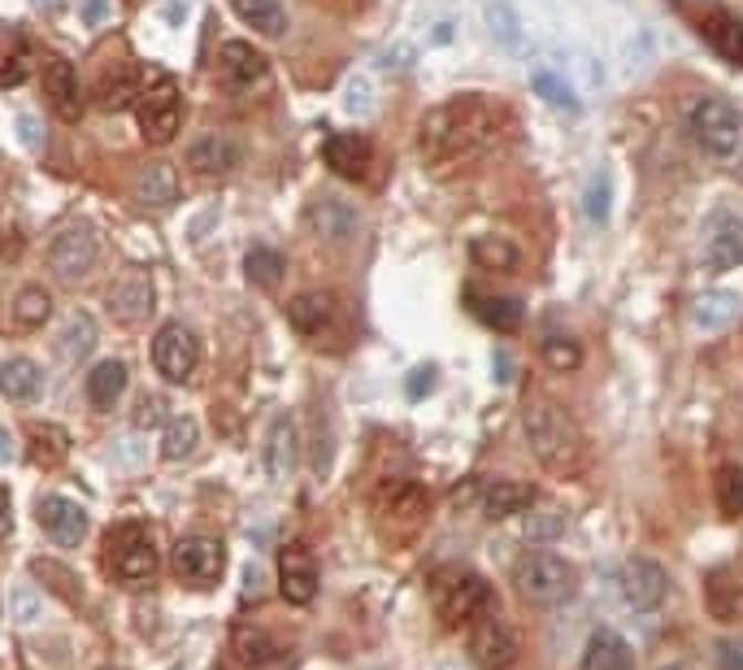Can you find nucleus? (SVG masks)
I'll list each match as a JSON object with an SVG mask.
<instances>
[{"mask_svg": "<svg viewBox=\"0 0 743 670\" xmlns=\"http://www.w3.org/2000/svg\"><path fill=\"white\" fill-rule=\"evenodd\" d=\"M509 122H514V114L501 101H492L483 92H461V96L435 105L422 118V126H417V153L431 166L461 162L469 153H483V148L501 144L509 135Z\"/></svg>", "mask_w": 743, "mask_h": 670, "instance_id": "f257e3e1", "label": "nucleus"}, {"mask_svg": "<svg viewBox=\"0 0 743 670\" xmlns=\"http://www.w3.org/2000/svg\"><path fill=\"white\" fill-rule=\"evenodd\" d=\"M522 431H526V444H530V453L539 457L544 471H553V475H561V480L582 475V466H587V444H582V431L574 426V419L561 410V401H553V396L526 401Z\"/></svg>", "mask_w": 743, "mask_h": 670, "instance_id": "f03ea898", "label": "nucleus"}, {"mask_svg": "<svg viewBox=\"0 0 743 670\" xmlns=\"http://www.w3.org/2000/svg\"><path fill=\"white\" fill-rule=\"evenodd\" d=\"M683 126L691 144L713 166H722L726 175H735L743 183V110H735L722 96H700V101L687 105Z\"/></svg>", "mask_w": 743, "mask_h": 670, "instance_id": "7ed1b4c3", "label": "nucleus"}, {"mask_svg": "<svg viewBox=\"0 0 743 670\" xmlns=\"http://www.w3.org/2000/svg\"><path fill=\"white\" fill-rule=\"evenodd\" d=\"M514 588L530 606H561L574 592V566L553 548H526L514 561Z\"/></svg>", "mask_w": 743, "mask_h": 670, "instance_id": "20e7f679", "label": "nucleus"}, {"mask_svg": "<svg viewBox=\"0 0 743 670\" xmlns=\"http://www.w3.org/2000/svg\"><path fill=\"white\" fill-rule=\"evenodd\" d=\"M135 118H140L144 144H153V148L171 144L178 122H183V92H178L171 74L148 70V87L135 96Z\"/></svg>", "mask_w": 743, "mask_h": 670, "instance_id": "39448f33", "label": "nucleus"}, {"mask_svg": "<svg viewBox=\"0 0 743 670\" xmlns=\"http://www.w3.org/2000/svg\"><path fill=\"white\" fill-rule=\"evenodd\" d=\"M101 252H105V244L92 223H65L49 244V270L61 284H83L101 266Z\"/></svg>", "mask_w": 743, "mask_h": 670, "instance_id": "423d86ee", "label": "nucleus"}, {"mask_svg": "<svg viewBox=\"0 0 743 670\" xmlns=\"http://www.w3.org/2000/svg\"><path fill=\"white\" fill-rule=\"evenodd\" d=\"M157 545L148 540V532L140 523H122L110 536V570L122 584H153L157 579Z\"/></svg>", "mask_w": 743, "mask_h": 670, "instance_id": "0eeeda50", "label": "nucleus"}, {"mask_svg": "<svg viewBox=\"0 0 743 670\" xmlns=\"http://www.w3.org/2000/svg\"><path fill=\"white\" fill-rule=\"evenodd\" d=\"M700 266L709 275H731L743 266V218L735 209H713L700 236Z\"/></svg>", "mask_w": 743, "mask_h": 670, "instance_id": "6e6552de", "label": "nucleus"}, {"mask_svg": "<svg viewBox=\"0 0 743 670\" xmlns=\"http://www.w3.org/2000/svg\"><path fill=\"white\" fill-rule=\"evenodd\" d=\"M223 570H227V548L218 536H183L178 545H174V575L183 579V584H192V588H214L218 579H223Z\"/></svg>", "mask_w": 743, "mask_h": 670, "instance_id": "1a4fd4ad", "label": "nucleus"}, {"mask_svg": "<svg viewBox=\"0 0 743 670\" xmlns=\"http://www.w3.org/2000/svg\"><path fill=\"white\" fill-rule=\"evenodd\" d=\"M469 658L478 670H509L517 662V636L505 618H496L492 609H483L469 622Z\"/></svg>", "mask_w": 743, "mask_h": 670, "instance_id": "9d476101", "label": "nucleus"}, {"mask_svg": "<svg viewBox=\"0 0 743 670\" xmlns=\"http://www.w3.org/2000/svg\"><path fill=\"white\" fill-rule=\"evenodd\" d=\"M196 362H200V340H196V331H192L187 322H174L171 318V322L153 336V365L162 370V379L187 383Z\"/></svg>", "mask_w": 743, "mask_h": 670, "instance_id": "9b49d317", "label": "nucleus"}, {"mask_svg": "<svg viewBox=\"0 0 743 670\" xmlns=\"http://www.w3.org/2000/svg\"><path fill=\"white\" fill-rule=\"evenodd\" d=\"M618 588H622L630 609L652 614V609L665 606V597H670V570L657 557H630L627 566H622V575H618Z\"/></svg>", "mask_w": 743, "mask_h": 670, "instance_id": "f8f14e48", "label": "nucleus"}, {"mask_svg": "<svg viewBox=\"0 0 743 670\" xmlns=\"http://www.w3.org/2000/svg\"><path fill=\"white\" fill-rule=\"evenodd\" d=\"M483 609H492V588H487L483 575L461 570L453 579H444V588H440V618H444V627H469Z\"/></svg>", "mask_w": 743, "mask_h": 670, "instance_id": "ddd939ff", "label": "nucleus"}, {"mask_svg": "<svg viewBox=\"0 0 743 670\" xmlns=\"http://www.w3.org/2000/svg\"><path fill=\"white\" fill-rule=\"evenodd\" d=\"M279 592L291 606H309L318 597V561L300 540L283 545L279 553Z\"/></svg>", "mask_w": 743, "mask_h": 670, "instance_id": "4468645a", "label": "nucleus"}, {"mask_svg": "<svg viewBox=\"0 0 743 670\" xmlns=\"http://www.w3.org/2000/svg\"><path fill=\"white\" fill-rule=\"evenodd\" d=\"M153 279H148V270H126L122 279H117L114 288H110V318L122 322V327H135V322H144L148 313H153Z\"/></svg>", "mask_w": 743, "mask_h": 670, "instance_id": "2eb2a0df", "label": "nucleus"}, {"mask_svg": "<svg viewBox=\"0 0 743 670\" xmlns=\"http://www.w3.org/2000/svg\"><path fill=\"white\" fill-rule=\"evenodd\" d=\"M287 318H291V327L305 340H322V336H331L340 327L343 309L340 297H331V292H300L296 301L287 305Z\"/></svg>", "mask_w": 743, "mask_h": 670, "instance_id": "dca6fc26", "label": "nucleus"}, {"mask_svg": "<svg viewBox=\"0 0 743 670\" xmlns=\"http://www.w3.org/2000/svg\"><path fill=\"white\" fill-rule=\"evenodd\" d=\"M305 218H309L313 236L327 244H348L361 231V214H357L348 200H340V196H318V200L305 209Z\"/></svg>", "mask_w": 743, "mask_h": 670, "instance_id": "f3484780", "label": "nucleus"}, {"mask_svg": "<svg viewBox=\"0 0 743 670\" xmlns=\"http://www.w3.org/2000/svg\"><path fill=\"white\" fill-rule=\"evenodd\" d=\"M40 527L58 545H83L87 540V509L70 496H44L40 501Z\"/></svg>", "mask_w": 743, "mask_h": 670, "instance_id": "a211bd4d", "label": "nucleus"}, {"mask_svg": "<svg viewBox=\"0 0 743 670\" xmlns=\"http://www.w3.org/2000/svg\"><path fill=\"white\" fill-rule=\"evenodd\" d=\"M266 70H270L266 58H261L252 44H244V40H227L223 53H218V83H223L227 92H244V87L261 83Z\"/></svg>", "mask_w": 743, "mask_h": 670, "instance_id": "6ab92c4d", "label": "nucleus"}, {"mask_svg": "<svg viewBox=\"0 0 743 670\" xmlns=\"http://www.w3.org/2000/svg\"><path fill=\"white\" fill-rule=\"evenodd\" d=\"M740 313H743V301L735 292L713 288V292H704V297L691 301V331H695V336H722L726 327L740 322Z\"/></svg>", "mask_w": 743, "mask_h": 670, "instance_id": "aec40b11", "label": "nucleus"}, {"mask_svg": "<svg viewBox=\"0 0 743 670\" xmlns=\"http://www.w3.org/2000/svg\"><path fill=\"white\" fill-rule=\"evenodd\" d=\"M535 496L539 492L530 484H522V480H487L478 487V509L501 523V518H514V514H530Z\"/></svg>", "mask_w": 743, "mask_h": 670, "instance_id": "412c9836", "label": "nucleus"}, {"mask_svg": "<svg viewBox=\"0 0 743 670\" xmlns=\"http://www.w3.org/2000/svg\"><path fill=\"white\" fill-rule=\"evenodd\" d=\"M44 96L53 105V114L61 122H74L83 114V83H79V70L70 61H49L44 70Z\"/></svg>", "mask_w": 743, "mask_h": 670, "instance_id": "4be33fe9", "label": "nucleus"}, {"mask_svg": "<svg viewBox=\"0 0 743 670\" xmlns=\"http://www.w3.org/2000/svg\"><path fill=\"white\" fill-rule=\"evenodd\" d=\"M700 31H704V40L713 44V53L726 61V65H735L743 70V18L740 13H731V9H709L704 18H700Z\"/></svg>", "mask_w": 743, "mask_h": 670, "instance_id": "5701e85b", "label": "nucleus"}, {"mask_svg": "<svg viewBox=\"0 0 743 670\" xmlns=\"http://www.w3.org/2000/svg\"><path fill=\"white\" fill-rule=\"evenodd\" d=\"M244 162V148L230 140V135H200L192 148H187V166L196 175H230L235 166Z\"/></svg>", "mask_w": 743, "mask_h": 670, "instance_id": "b1692460", "label": "nucleus"}, {"mask_svg": "<svg viewBox=\"0 0 743 670\" xmlns=\"http://www.w3.org/2000/svg\"><path fill=\"white\" fill-rule=\"evenodd\" d=\"M483 22H487V35L496 40V49H505L509 58H526V53H530V35H526V27H522L514 4L487 0V4H483Z\"/></svg>", "mask_w": 743, "mask_h": 670, "instance_id": "393cba45", "label": "nucleus"}, {"mask_svg": "<svg viewBox=\"0 0 743 670\" xmlns=\"http://www.w3.org/2000/svg\"><path fill=\"white\" fill-rule=\"evenodd\" d=\"M300 462V431H296V419L291 414H279L270 423V435H266V475L270 480H287Z\"/></svg>", "mask_w": 743, "mask_h": 670, "instance_id": "a878e982", "label": "nucleus"}, {"mask_svg": "<svg viewBox=\"0 0 743 670\" xmlns=\"http://www.w3.org/2000/svg\"><path fill=\"white\" fill-rule=\"evenodd\" d=\"M379 509H383V518H396L404 527H417L426 518V492L413 480H392V484L379 487Z\"/></svg>", "mask_w": 743, "mask_h": 670, "instance_id": "bb28decb", "label": "nucleus"}, {"mask_svg": "<svg viewBox=\"0 0 743 670\" xmlns=\"http://www.w3.org/2000/svg\"><path fill=\"white\" fill-rule=\"evenodd\" d=\"M322 162L343 175V179H365V171H370V144L361 140V135H352V131H343V135H331L327 144H322Z\"/></svg>", "mask_w": 743, "mask_h": 670, "instance_id": "cd10ccee", "label": "nucleus"}, {"mask_svg": "<svg viewBox=\"0 0 743 670\" xmlns=\"http://www.w3.org/2000/svg\"><path fill=\"white\" fill-rule=\"evenodd\" d=\"M469 257H474L483 270H492V275H517V270H522V248H517V240H509L505 231H483V236H474V240H469Z\"/></svg>", "mask_w": 743, "mask_h": 670, "instance_id": "c85d7f7f", "label": "nucleus"}, {"mask_svg": "<svg viewBox=\"0 0 743 670\" xmlns=\"http://www.w3.org/2000/svg\"><path fill=\"white\" fill-rule=\"evenodd\" d=\"M183 196V179H178V171L166 166V162H153V166H144L140 171V179H135V200L140 205H148V209H166Z\"/></svg>", "mask_w": 743, "mask_h": 670, "instance_id": "c756f323", "label": "nucleus"}, {"mask_svg": "<svg viewBox=\"0 0 743 670\" xmlns=\"http://www.w3.org/2000/svg\"><path fill=\"white\" fill-rule=\"evenodd\" d=\"M469 309H474V318H478L483 327H492V331H501V336H509V331H517V327L526 322V305L517 301V297L469 292Z\"/></svg>", "mask_w": 743, "mask_h": 670, "instance_id": "7c9ffc66", "label": "nucleus"}, {"mask_svg": "<svg viewBox=\"0 0 743 670\" xmlns=\"http://www.w3.org/2000/svg\"><path fill=\"white\" fill-rule=\"evenodd\" d=\"M96 340H101V331H96V318H92L87 309H70V313L61 318V331H58V353L61 358L83 362V358L96 349Z\"/></svg>", "mask_w": 743, "mask_h": 670, "instance_id": "2f4dec72", "label": "nucleus"}, {"mask_svg": "<svg viewBox=\"0 0 743 670\" xmlns=\"http://www.w3.org/2000/svg\"><path fill=\"white\" fill-rule=\"evenodd\" d=\"M578 670H634V653L618 631H596L582 649Z\"/></svg>", "mask_w": 743, "mask_h": 670, "instance_id": "473e14b6", "label": "nucleus"}, {"mask_svg": "<svg viewBox=\"0 0 743 670\" xmlns=\"http://www.w3.org/2000/svg\"><path fill=\"white\" fill-rule=\"evenodd\" d=\"M530 92H535L544 105L561 110V114H578V110H582L578 87H574L570 79H561L553 65H535V70H530Z\"/></svg>", "mask_w": 743, "mask_h": 670, "instance_id": "72a5a7b5", "label": "nucleus"}, {"mask_svg": "<svg viewBox=\"0 0 743 670\" xmlns=\"http://www.w3.org/2000/svg\"><path fill=\"white\" fill-rule=\"evenodd\" d=\"M40 392H44V374H40L35 362L9 358V362L0 365V396H9L13 405H27V401H35Z\"/></svg>", "mask_w": 743, "mask_h": 670, "instance_id": "f704fd0d", "label": "nucleus"}, {"mask_svg": "<svg viewBox=\"0 0 743 670\" xmlns=\"http://www.w3.org/2000/svg\"><path fill=\"white\" fill-rule=\"evenodd\" d=\"M704 601H709V614L722 618V622H743V579L740 575H709L704 584Z\"/></svg>", "mask_w": 743, "mask_h": 670, "instance_id": "c9c22d12", "label": "nucleus"}, {"mask_svg": "<svg viewBox=\"0 0 743 670\" xmlns=\"http://www.w3.org/2000/svg\"><path fill=\"white\" fill-rule=\"evenodd\" d=\"M122 392H126V365L117 358H105V362H96L87 370V396H92L96 410H114L122 401Z\"/></svg>", "mask_w": 743, "mask_h": 670, "instance_id": "e433bc0d", "label": "nucleus"}, {"mask_svg": "<svg viewBox=\"0 0 743 670\" xmlns=\"http://www.w3.org/2000/svg\"><path fill=\"white\" fill-rule=\"evenodd\" d=\"M49 318H53V297H49V288H40V284L18 288V297H13V322H18L22 331L44 327Z\"/></svg>", "mask_w": 743, "mask_h": 670, "instance_id": "4c0bfd02", "label": "nucleus"}, {"mask_svg": "<svg viewBox=\"0 0 743 670\" xmlns=\"http://www.w3.org/2000/svg\"><path fill=\"white\" fill-rule=\"evenodd\" d=\"M539 362L548 365V370H557V374H570V370H578V362H582V349H578V340H574L570 331L553 327V331L539 340Z\"/></svg>", "mask_w": 743, "mask_h": 670, "instance_id": "58836bf2", "label": "nucleus"}, {"mask_svg": "<svg viewBox=\"0 0 743 670\" xmlns=\"http://www.w3.org/2000/svg\"><path fill=\"white\" fill-rule=\"evenodd\" d=\"M230 9L261 35H283L287 31V13L279 0H230Z\"/></svg>", "mask_w": 743, "mask_h": 670, "instance_id": "ea45409f", "label": "nucleus"}, {"mask_svg": "<svg viewBox=\"0 0 743 670\" xmlns=\"http://www.w3.org/2000/svg\"><path fill=\"white\" fill-rule=\"evenodd\" d=\"M196 444H200V423H196V419H187V414L166 419V426H162V457H166V462L192 457Z\"/></svg>", "mask_w": 743, "mask_h": 670, "instance_id": "a19ab883", "label": "nucleus"}, {"mask_svg": "<svg viewBox=\"0 0 743 670\" xmlns=\"http://www.w3.org/2000/svg\"><path fill=\"white\" fill-rule=\"evenodd\" d=\"M70 453V435L58 423H35L31 426V462L35 466H61Z\"/></svg>", "mask_w": 743, "mask_h": 670, "instance_id": "79ce46f5", "label": "nucleus"}, {"mask_svg": "<svg viewBox=\"0 0 743 670\" xmlns=\"http://www.w3.org/2000/svg\"><path fill=\"white\" fill-rule=\"evenodd\" d=\"M283 649H279V640L275 636H266V631H257V627H239L235 631V658L244 662V667H266V662H275Z\"/></svg>", "mask_w": 743, "mask_h": 670, "instance_id": "37998d69", "label": "nucleus"}, {"mask_svg": "<svg viewBox=\"0 0 743 670\" xmlns=\"http://www.w3.org/2000/svg\"><path fill=\"white\" fill-rule=\"evenodd\" d=\"M244 275H248L257 288H279V279H283V252H275V248H266V244L248 248V252H244Z\"/></svg>", "mask_w": 743, "mask_h": 670, "instance_id": "c03bdc74", "label": "nucleus"}, {"mask_svg": "<svg viewBox=\"0 0 743 670\" xmlns=\"http://www.w3.org/2000/svg\"><path fill=\"white\" fill-rule=\"evenodd\" d=\"M609 209H613V183H609V171L600 166V171H591V179L582 187V214H587L596 227H605V223H609Z\"/></svg>", "mask_w": 743, "mask_h": 670, "instance_id": "a18cd8bd", "label": "nucleus"}, {"mask_svg": "<svg viewBox=\"0 0 743 670\" xmlns=\"http://www.w3.org/2000/svg\"><path fill=\"white\" fill-rule=\"evenodd\" d=\"M135 96H140V83H135L131 70H114V74L101 79V110L105 114H117V110L135 105Z\"/></svg>", "mask_w": 743, "mask_h": 670, "instance_id": "49530a36", "label": "nucleus"}, {"mask_svg": "<svg viewBox=\"0 0 743 670\" xmlns=\"http://www.w3.org/2000/svg\"><path fill=\"white\" fill-rule=\"evenodd\" d=\"M713 496H718V509L726 518H740L743 514V466H722L718 480H713Z\"/></svg>", "mask_w": 743, "mask_h": 670, "instance_id": "de8ad7c7", "label": "nucleus"}, {"mask_svg": "<svg viewBox=\"0 0 743 670\" xmlns=\"http://www.w3.org/2000/svg\"><path fill=\"white\" fill-rule=\"evenodd\" d=\"M343 114L348 118H370L374 114V105H379V96H374V83L365 79V74H352L348 83H343Z\"/></svg>", "mask_w": 743, "mask_h": 670, "instance_id": "09e8293b", "label": "nucleus"}, {"mask_svg": "<svg viewBox=\"0 0 743 670\" xmlns=\"http://www.w3.org/2000/svg\"><path fill=\"white\" fill-rule=\"evenodd\" d=\"M31 575H53L49 584L58 588L61 597H74V601L83 597V588H79V575H74V570H65V566H58V561H49V557H40V561L31 566Z\"/></svg>", "mask_w": 743, "mask_h": 670, "instance_id": "8fccbe9b", "label": "nucleus"}, {"mask_svg": "<svg viewBox=\"0 0 743 670\" xmlns=\"http://www.w3.org/2000/svg\"><path fill=\"white\" fill-rule=\"evenodd\" d=\"M627 58H630V70H643V65H652V61H657V35H652V31H639V35L630 40Z\"/></svg>", "mask_w": 743, "mask_h": 670, "instance_id": "3c124183", "label": "nucleus"}, {"mask_svg": "<svg viewBox=\"0 0 743 670\" xmlns=\"http://www.w3.org/2000/svg\"><path fill=\"white\" fill-rule=\"evenodd\" d=\"M561 527H566L561 518H548V514H530V523H526V536L544 545V540H553V536H561Z\"/></svg>", "mask_w": 743, "mask_h": 670, "instance_id": "603ef678", "label": "nucleus"}, {"mask_svg": "<svg viewBox=\"0 0 743 670\" xmlns=\"http://www.w3.org/2000/svg\"><path fill=\"white\" fill-rule=\"evenodd\" d=\"M27 79V61L22 53H0V87H18Z\"/></svg>", "mask_w": 743, "mask_h": 670, "instance_id": "864d4df0", "label": "nucleus"}, {"mask_svg": "<svg viewBox=\"0 0 743 670\" xmlns=\"http://www.w3.org/2000/svg\"><path fill=\"white\" fill-rule=\"evenodd\" d=\"M153 423H166V401L162 396H144L135 405V426H153Z\"/></svg>", "mask_w": 743, "mask_h": 670, "instance_id": "5fc2aeb1", "label": "nucleus"}, {"mask_svg": "<svg viewBox=\"0 0 743 670\" xmlns=\"http://www.w3.org/2000/svg\"><path fill=\"white\" fill-rule=\"evenodd\" d=\"M409 65H413V49L409 44H396V49H388L379 58V70H409Z\"/></svg>", "mask_w": 743, "mask_h": 670, "instance_id": "6e6d98bb", "label": "nucleus"}, {"mask_svg": "<svg viewBox=\"0 0 743 670\" xmlns=\"http://www.w3.org/2000/svg\"><path fill=\"white\" fill-rule=\"evenodd\" d=\"M435 388V365H422L413 379H409V396H426Z\"/></svg>", "mask_w": 743, "mask_h": 670, "instance_id": "4d7b16f0", "label": "nucleus"}, {"mask_svg": "<svg viewBox=\"0 0 743 670\" xmlns=\"http://www.w3.org/2000/svg\"><path fill=\"white\" fill-rule=\"evenodd\" d=\"M13 532V501H9V487L0 484V540Z\"/></svg>", "mask_w": 743, "mask_h": 670, "instance_id": "13d9d810", "label": "nucleus"}, {"mask_svg": "<svg viewBox=\"0 0 743 670\" xmlns=\"http://www.w3.org/2000/svg\"><path fill=\"white\" fill-rule=\"evenodd\" d=\"M40 618V601L31 606V588H18V622H31Z\"/></svg>", "mask_w": 743, "mask_h": 670, "instance_id": "bf43d9fd", "label": "nucleus"}, {"mask_svg": "<svg viewBox=\"0 0 743 670\" xmlns=\"http://www.w3.org/2000/svg\"><path fill=\"white\" fill-rule=\"evenodd\" d=\"M496 383H514V358L496 353Z\"/></svg>", "mask_w": 743, "mask_h": 670, "instance_id": "052dcab7", "label": "nucleus"}, {"mask_svg": "<svg viewBox=\"0 0 743 670\" xmlns=\"http://www.w3.org/2000/svg\"><path fill=\"white\" fill-rule=\"evenodd\" d=\"M18 126H22V140H27V144H40V122L18 118Z\"/></svg>", "mask_w": 743, "mask_h": 670, "instance_id": "680f3d73", "label": "nucleus"}, {"mask_svg": "<svg viewBox=\"0 0 743 670\" xmlns=\"http://www.w3.org/2000/svg\"><path fill=\"white\" fill-rule=\"evenodd\" d=\"M9 457H13V444H9V431H4V426H0V466H4V462H9Z\"/></svg>", "mask_w": 743, "mask_h": 670, "instance_id": "e2e57ef3", "label": "nucleus"}, {"mask_svg": "<svg viewBox=\"0 0 743 670\" xmlns=\"http://www.w3.org/2000/svg\"><path fill=\"white\" fill-rule=\"evenodd\" d=\"M35 4H44V9H58L61 0H35Z\"/></svg>", "mask_w": 743, "mask_h": 670, "instance_id": "0e129e2a", "label": "nucleus"}, {"mask_svg": "<svg viewBox=\"0 0 743 670\" xmlns=\"http://www.w3.org/2000/svg\"><path fill=\"white\" fill-rule=\"evenodd\" d=\"M665 670H695V667H687V662H674V667H665Z\"/></svg>", "mask_w": 743, "mask_h": 670, "instance_id": "69168bd1", "label": "nucleus"}]
</instances>
